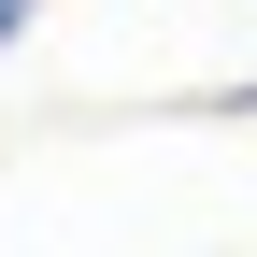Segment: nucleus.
Masks as SVG:
<instances>
[{
    "instance_id": "1",
    "label": "nucleus",
    "mask_w": 257,
    "mask_h": 257,
    "mask_svg": "<svg viewBox=\"0 0 257 257\" xmlns=\"http://www.w3.org/2000/svg\"><path fill=\"white\" fill-rule=\"evenodd\" d=\"M29 15H43V0H0V57H15V43H29Z\"/></svg>"
}]
</instances>
